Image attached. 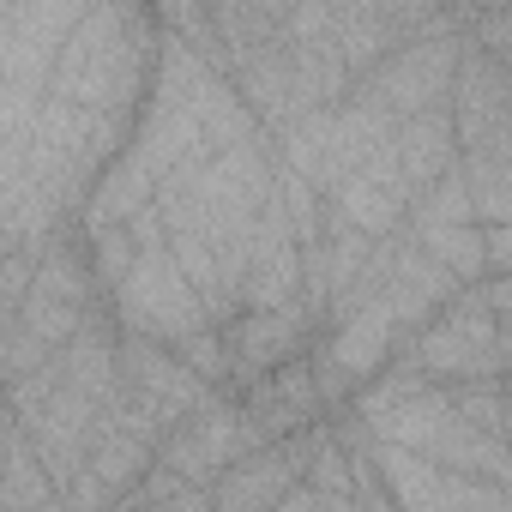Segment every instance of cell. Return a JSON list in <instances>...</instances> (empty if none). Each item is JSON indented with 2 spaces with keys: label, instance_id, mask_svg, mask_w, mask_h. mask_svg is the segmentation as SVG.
Returning a JSON list of instances; mask_svg holds the SVG:
<instances>
[{
  "label": "cell",
  "instance_id": "6da1fadb",
  "mask_svg": "<svg viewBox=\"0 0 512 512\" xmlns=\"http://www.w3.org/2000/svg\"><path fill=\"white\" fill-rule=\"evenodd\" d=\"M157 67V19L151 7H85L67 31L43 97L85 109V115H121L133 121L145 103Z\"/></svg>",
  "mask_w": 512,
  "mask_h": 512
},
{
  "label": "cell",
  "instance_id": "7a4b0ae2",
  "mask_svg": "<svg viewBox=\"0 0 512 512\" xmlns=\"http://www.w3.org/2000/svg\"><path fill=\"white\" fill-rule=\"evenodd\" d=\"M392 362L422 386H470L506 380V278H482L458 290L428 326H416Z\"/></svg>",
  "mask_w": 512,
  "mask_h": 512
},
{
  "label": "cell",
  "instance_id": "3957f363",
  "mask_svg": "<svg viewBox=\"0 0 512 512\" xmlns=\"http://www.w3.org/2000/svg\"><path fill=\"white\" fill-rule=\"evenodd\" d=\"M458 55H464V37H458V13L440 7V19L416 37H404L386 61H374L344 97L374 109L380 121H416V115H446V97H452V79H458Z\"/></svg>",
  "mask_w": 512,
  "mask_h": 512
},
{
  "label": "cell",
  "instance_id": "277c9868",
  "mask_svg": "<svg viewBox=\"0 0 512 512\" xmlns=\"http://www.w3.org/2000/svg\"><path fill=\"white\" fill-rule=\"evenodd\" d=\"M127 229H133V241H139V260H133V272L109 290V320H115V332L151 338V344H163V350L181 344V338H193V332H205L211 320H205L199 296L187 290V278H181L175 260H169L157 211L145 205Z\"/></svg>",
  "mask_w": 512,
  "mask_h": 512
},
{
  "label": "cell",
  "instance_id": "5b68a950",
  "mask_svg": "<svg viewBox=\"0 0 512 512\" xmlns=\"http://www.w3.org/2000/svg\"><path fill=\"white\" fill-rule=\"evenodd\" d=\"M266 440L253 434V422L241 416V404L223 392L205 410H193L163 446H157V470H169L181 488H211L229 464H241L247 452H260Z\"/></svg>",
  "mask_w": 512,
  "mask_h": 512
},
{
  "label": "cell",
  "instance_id": "8992f818",
  "mask_svg": "<svg viewBox=\"0 0 512 512\" xmlns=\"http://www.w3.org/2000/svg\"><path fill=\"white\" fill-rule=\"evenodd\" d=\"M217 332H223V356H229V398H235L241 386L266 380L272 368H284V362H296V356H308V350L320 344V320H314L302 302H290V308H260V314H235V320L217 326Z\"/></svg>",
  "mask_w": 512,
  "mask_h": 512
},
{
  "label": "cell",
  "instance_id": "52a82bcc",
  "mask_svg": "<svg viewBox=\"0 0 512 512\" xmlns=\"http://www.w3.org/2000/svg\"><path fill=\"white\" fill-rule=\"evenodd\" d=\"M79 13H85L79 0H19V7H0V79L43 91Z\"/></svg>",
  "mask_w": 512,
  "mask_h": 512
},
{
  "label": "cell",
  "instance_id": "ba28073f",
  "mask_svg": "<svg viewBox=\"0 0 512 512\" xmlns=\"http://www.w3.org/2000/svg\"><path fill=\"white\" fill-rule=\"evenodd\" d=\"M235 404H241V416L253 422V434H260L266 446H278V440H290V434H302V428H314V422L332 416V404H326L320 374H314L308 356H296V362L272 368L266 380L241 386Z\"/></svg>",
  "mask_w": 512,
  "mask_h": 512
},
{
  "label": "cell",
  "instance_id": "9c48e42d",
  "mask_svg": "<svg viewBox=\"0 0 512 512\" xmlns=\"http://www.w3.org/2000/svg\"><path fill=\"white\" fill-rule=\"evenodd\" d=\"M296 482H302V464L284 446H260V452H247L241 464H229L205 488V500H211V512H272Z\"/></svg>",
  "mask_w": 512,
  "mask_h": 512
},
{
  "label": "cell",
  "instance_id": "30bf717a",
  "mask_svg": "<svg viewBox=\"0 0 512 512\" xmlns=\"http://www.w3.org/2000/svg\"><path fill=\"white\" fill-rule=\"evenodd\" d=\"M386 151H392V169L410 193V205L458 163V139H452V121L446 115H416V121H392L386 133Z\"/></svg>",
  "mask_w": 512,
  "mask_h": 512
},
{
  "label": "cell",
  "instance_id": "8fae6325",
  "mask_svg": "<svg viewBox=\"0 0 512 512\" xmlns=\"http://www.w3.org/2000/svg\"><path fill=\"white\" fill-rule=\"evenodd\" d=\"M115 506V494L91 476V470H79V476H67L61 488H55V512H109Z\"/></svg>",
  "mask_w": 512,
  "mask_h": 512
},
{
  "label": "cell",
  "instance_id": "7c38bea8",
  "mask_svg": "<svg viewBox=\"0 0 512 512\" xmlns=\"http://www.w3.org/2000/svg\"><path fill=\"white\" fill-rule=\"evenodd\" d=\"M139 512H211V500H205V488H175L169 500H157V506H139Z\"/></svg>",
  "mask_w": 512,
  "mask_h": 512
},
{
  "label": "cell",
  "instance_id": "4fadbf2b",
  "mask_svg": "<svg viewBox=\"0 0 512 512\" xmlns=\"http://www.w3.org/2000/svg\"><path fill=\"white\" fill-rule=\"evenodd\" d=\"M272 512H338V506H326V500H320L314 488H302V482H296V488H290V494H284V500H278Z\"/></svg>",
  "mask_w": 512,
  "mask_h": 512
},
{
  "label": "cell",
  "instance_id": "5bb4252c",
  "mask_svg": "<svg viewBox=\"0 0 512 512\" xmlns=\"http://www.w3.org/2000/svg\"><path fill=\"white\" fill-rule=\"evenodd\" d=\"M0 416H7V404H0Z\"/></svg>",
  "mask_w": 512,
  "mask_h": 512
}]
</instances>
